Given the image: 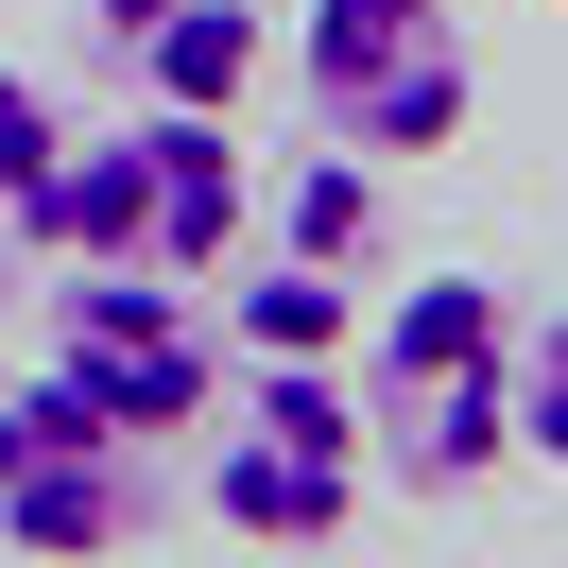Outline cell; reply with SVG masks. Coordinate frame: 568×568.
I'll list each match as a JSON object with an SVG mask.
<instances>
[{"label": "cell", "instance_id": "cell-1", "mask_svg": "<svg viewBox=\"0 0 568 568\" xmlns=\"http://www.w3.org/2000/svg\"><path fill=\"white\" fill-rule=\"evenodd\" d=\"M362 465L414 499H483L517 465V293L499 276H414L362 327Z\"/></svg>", "mask_w": 568, "mask_h": 568}, {"label": "cell", "instance_id": "cell-2", "mask_svg": "<svg viewBox=\"0 0 568 568\" xmlns=\"http://www.w3.org/2000/svg\"><path fill=\"white\" fill-rule=\"evenodd\" d=\"M242 242H258V155L224 139V104H139V121H104V139L70 121V173H52V258H104V276H190V293H207Z\"/></svg>", "mask_w": 568, "mask_h": 568}, {"label": "cell", "instance_id": "cell-3", "mask_svg": "<svg viewBox=\"0 0 568 568\" xmlns=\"http://www.w3.org/2000/svg\"><path fill=\"white\" fill-rule=\"evenodd\" d=\"M207 517L224 534H258V551H327V534L362 517V396H345V362H224V396H207Z\"/></svg>", "mask_w": 568, "mask_h": 568}, {"label": "cell", "instance_id": "cell-4", "mask_svg": "<svg viewBox=\"0 0 568 568\" xmlns=\"http://www.w3.org/2000/svg\"><path fill=\"white\" fill-rule=\"evenodd\" d=\"M293 87L345 155H448L483 104V52H465V0H293Z\"/></svg>", "mask_w": 568, "mask_h": 568}, {"label": "cell", "instance_id": "cell-5", "mask_svg": "<svg viewBox=\"0 0 568 568\" xmlns=\"http://www.w3.org/2000/svg\"><path fill=\"white\" fill-rule=\"evenodd\" d=\"M36 362H52L104 430H139V448H190V430H207V396H224L207 293H190V276H104V258H52Z\"/></svg>", "mask_w": 568, "mask_h": 568}, {"label": "cell", "instance_id": "cell-6", "mask_svg": "<svg viewBox=\"0 0 568 568\" xmlns=\"http://www.w3.org/2000/svg\"><path fill=\"white\" fill-rule=\"evenodd\" d=\"M155 499H173L155 448L104 430L52 362H36V379H0V534H18V551H139Z\"/></svg>", "mask_w": 568, "mask_h": 568}, {"label": "cell", "instance_id": "cell-7", "mask_svg": "<svg viewBox=\"0 0 568 568\" xmlns=\"http://www.w3.org/2000/svg\"><path fill=\"white\" fill-rule=\"evenodd\" d=\"M87 52L139 104H242L276 70V0H87Z\"/></svg>", "mask_w": 568, "mask_h": 568}, {"label": "cell", "instance_id": "cell-8", "mask_svg": "<svg viewBox=\"0 0 568 568\" xmlns=\"http://www.w3.org/2000/svg\"><path fill=\"white\" fill-rule=\"evenodd\" d=\"M224 362H345V327H362V276H327V258H276L258 242V276L224 293Z\"/></svg>", "mask_w": 568, "mask_h": 568}, {"label": "cell", "instance_id": "cell-9", "mask_svg": "<svg viewBox=\"0 0 568 568\" xmlns=\"http://www.w3.org/2000/svg\"><path fill=\"white\" fill-rule=\"evenodd\" d=\"M52 173H70V87H52V70H0V276L52 258Z\"/></svg>", "mask_w": 568, "mask_h": 568}, {"label": "cell", "instance_id": "cell-10", "mask_svg": "<svg viewBox=\"0 0 568 568\" xmlns=\"http://www.w3.org/2000/svg\"><path fill=\"white\" fill-rule=\"evenodd\" d=\"M362 242H379V155H293V190H276V258H327V276H362Z\"/></svg>", "mask_w": 568, "mask_h": 568}, {"label": "cell", "instance_id": "cell-11", "mask_svg": "<svg viewBox=\"0 0 568 568\" xmlns=\"http://www.w3.org/2000/svg\"><path fill=\"white\" fill-rule=\"evenodd\" d=\"M517 465H568V311L517 327Z\"/></svg>", "mask_w": 568, "mask_h": 568}]
</instances>
